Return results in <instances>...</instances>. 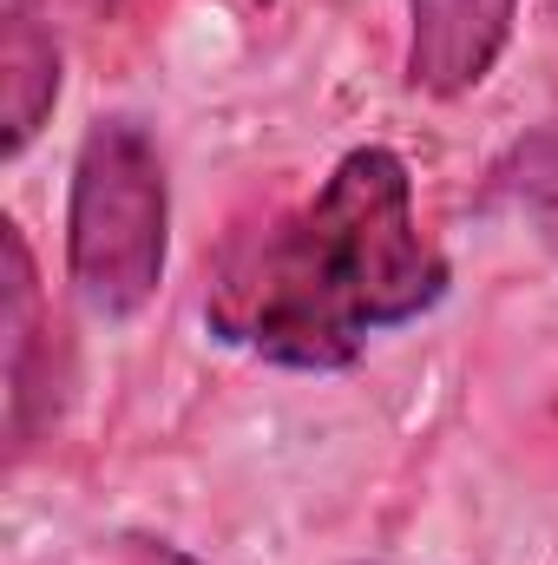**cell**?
Segmentation results:
<instances>
[{
    "label": "cell",
    "mask_w": 558,
    "mask_h": 565,
    "mask_svg": "<svg viewBox=\"0 0 558 565\" xmlns=\"http://www.w3.org/2000/svg\"><path fill=\"white\" fill-rule=\"evenodd\" d=\"M237 7H244V13H264V7H277V0H237Z\"/></svg>",
    "instance_id": "10"
},
{
    "label": "cell",
    "mask_w": 558,
    "mask_h": 565,
    "mask_svg": "<svg viewBox=\"0 0 558 565\" xmlns=\"http://www.w3.org/2000/svg\"><path fill=\"white\" fill-rule=\"evenodd\" d=\"M126 0H13V13H26V20H40L46 33L53 26H99V20H112Z\"/></svg>",
    "instance_id": "6"
},
{
    "label": "cell",
    "mask_w": 558,
    "mask_h": 565,
    "mask_svg": "<svg viewBox=\"0 0 558 565\" xmlns=\"http://www.w3.org/2000/svg\"><path fill=\"white\" fill-rule=\"evenodd\" d=\"M519 171H526V184H533V191L558 184V126H552V132H539L533 145H519Z\"/></svg>",
    "instance_id": "7"
},
{
    "label": "cell",
    "mask_w": 558,
    "mask_h": 565,
    "mask_svg": "<svg viewBox=\"0 0 558 565\" xmlns=\"http://www.w3.org/2000/svg\"><path fill=\"white\" fill-rule=\"evenodd\" d=\"M132 565H197L191 553L164 546V540H132Z\"/></svg>",
    "instance_id": "8"
},
{
    "label": "cell",
    "mask_w": 558,
    "mask_h": 565,
    "mask_svg": "<svg viewBox=\"0 0 558 565\" xmlns=\"http://www.w3.org/2000/svg\"><path fill=\"white\" fill-rule=\"evenodd\" d=\"M533 217H539V237L558 250V191H533Z\"/></svg>",
    "instance_id": "9"
},
{
    "label": "cell",
    "mask_w": 558,
    "mask_h": 565,
    "mask_svg": "<svg viewBox=\"0 0 558 565\" xmlns=\"http://www.w3.org/2000/svg\"><path fill=\"white\" fill-rule=\"evenodd\" d=\"M447 296V264L415 224L408 158L355 145L329 184L244 231L211 277V329L277 369L335 375L368 335L401 329Z\"/></svg>",
    "instance_id": "1"
},
{
    "label": "cell",
    "mask_w": 558,
    "mask_h": 565,
    "mask_svg": "<svg viewBox=\"0 0 558 565\" xmlns=\"http://www.w3.org/2000/svg\"><path fill=\"white\" fill-rule=\"evenodd\" d=\"M53 106H60V40L40 20L7 13L0 26V158L7 164L40 139Z\"/></svg>",
    "instance_id": "5"
},
{
    "label": "cell",
    "mask_w": 558,
    "mask_h": 565,
    "mask_svg": "<svg viewBox=\"0 0 558 565\" xmlns=\"http://www.w3.org/2000/svg\"><path fill=\"white\" fill-rule=\"evenodd\" d=\"M0 250H7V309H0V335H7V427L13 447H26L40 427L53 422V375H40V362L53 369V322L40 309V270L33 250L20 237V224H0Z\"/></svg>",
    "instance_id": "4"
},
{
    "label": "cell",
    "mask_w": 558,
    "mask_h": 565,
    "mask_svg": "<svg viewBox=\"0 0 558 565\" xmlns=\"http://www.w3.org/2000/svg\"><path fill=\"white\" fill-rule=\"evenodd\" d=\"M546 7H552V20H558V0H546Z\"/></svg>",
    "instance_id": "11"
},
{
    "label": "cell",
    "mask_w": 558,
    "mask_h": 565,
    "mask_svg": "<svg viewBox=\"0 0 558 565\" xmlns=\"http://www.w3.org/2000/svg\"><path fill=\"white\" fill-rule=\"evenodd\" d=\"M519 0H408V86L427 99L473 93L506 40H513Z\"/></svg>",
    "instance_id": "3"
},
{
    "label": "cell",
    "mask_w": 558,
    "mask_h": 565,
    "mask_svg": "<svg viewBox=\"0 0 558 565\" xmlns=\"http://www.w3.org/2000/svg\"><path fill=\"white\" fill-rule=\"evenodd\" d=\"M171 184L139 119H99L66 191V277L99 322H132L164 282Z\"/></svg>",
    "instance_id": "2"
}]
</instances>
